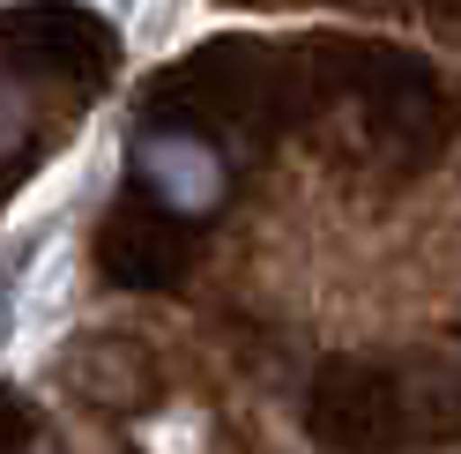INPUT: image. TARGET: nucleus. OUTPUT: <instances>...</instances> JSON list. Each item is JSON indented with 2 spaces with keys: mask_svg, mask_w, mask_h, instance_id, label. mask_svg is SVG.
<instances>
[{
  "mask_svg": "<svg viewBox=\"0 0 461 454\" xmlns=\"http://www.w3.org/2000/svg\"><path fill=\"white\" fill-rule=\"evenodd\" d=\"M171 261H179V246L164 239V223L149 216H120L104 232V268L127 276V283H149V276H171Z\"/></svg>",
  "mask_w": 461,
  "mask_h": 454,
  "instance_id": "2",
  "label": "nucleus"
},
{
  "mask_svg": "<svg viewBox=\"0 0 461 454\" xmlns=\"http://www.w3.org/2000/svg\"><path fill=\"white\" fill-rule=\"evenodd\" d=\"M23 127H31V104H23V90H15L8 75H0V157H8L15 141H23Z\"/></svg>",
  "mask_w": 461,
  "mask_h": 454,
  "instance_id": "4",
  "label": "nucleus"
},
{
  "mask_svg": "<svg viewBox=\"0 0 461 454\" xmlns=\"http://www.w3.org/2000/svg\"><path fill=\"white\" fill-rule=\"evenodd\" d=\"M82 395L90 403H104V410H134L141 395H149V365H141V350L134 343H90V358H82Z\"/></svg>",
  "mask_w": 461,
  "mask_h": 454,
  "instance_id": "3",
  "label": "nucleus"
},
{
  "mask_svg": "<svg viewBox=\"0 0 461 454\" xmlns=\"http://www.w3.org/2000/svg\"><path fill=\"white\" fill-rule=\"evenodd\" d=\"M134 172H141V194H149L164 216H209V209H223V157L201 134H186V127L141 134Z\"/></svg>",
  "mask_w": 461,
  "mask_h": 454,
  "instance_id": "1",
  "label": "nucleus"
}]
</instances>
